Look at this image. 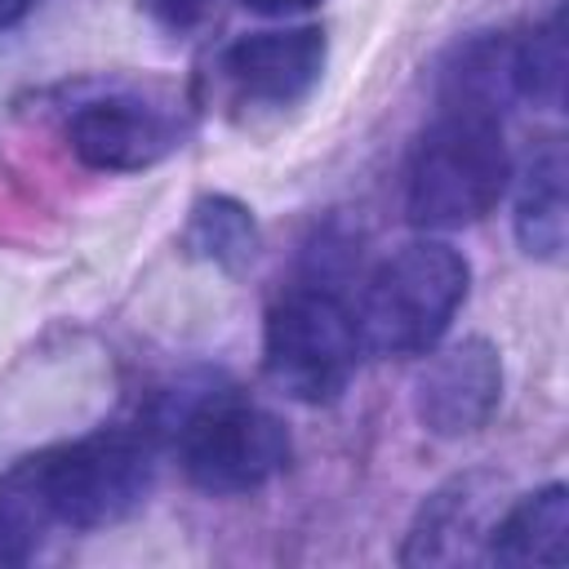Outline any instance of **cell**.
I'll list each match as a JSON object with an SVG mask.
<instances>
[{
  "mask_svg": "<svg viewBox=\"0 0 569 569\" xmlns=\"http://www.w3.org/2000/svg\"><path fill=\"white\" fill-rule=\"evenodd\" d=\"M511 178V156L502 142L498 111L485 107H445L440 120L418 138L405 209L409 222L427 231H453L485 218Z\"/></svg>",
  "mask_w": 569,
  "mask_h": 569,
  "instance_id": "obj_1",
  "label": "cell"
},
{
  "mask_svg": "<svg viewBox=\"0 0 569 569\" xmlns=\"http://www.w3.org/2000/svg\"><path fill=\"white\" fill-rule=\"evenodd\" d=\"M13 476L44 520L67 529H102L142 507L156 476V453L142 431L102 427L31 458Z\"/></svg>",
  "mask_w": 569,
  "mask_h": 569,
  "instance_id": "obj_2",
  "label": "cell"
},
{
  "mask_svg": "<svg viewBox=\"0 0 569 569\" xmlns=\"http://www.w3.org/2000/svg\"><path fill=\"white\" fill-rule=\"evenodd\" d=\"M471 284L467 258L445 240H413L396 249L369 280L356 333L373 356L431 351L453 325Z\"/></svg>",
  "mask_w": 569,
  "mask_h": 569,
  "instance_id": "obj_3",
  "label": "cell"
},
{
  "mask_svg": "<svg viewBox=\"0 0 569 569\" xmlns=\"http://www.w3.org/2000/svg\"><path fill=\"white\" fill-rule=\"evenodd\" d=\"M356 351H360L356 320L325 289L289 293L267 316V338H262L267 378L302 405L338 400L356 373Z\"/></svg>",
  "mask_w": 569,
  "mask_h": 569,
  "instance_id": "obj_4",
  "label": "cell"
},
{
  "mask_svg": "<svg viewBox=\"0 0 569 569\" xmlns=\"http://www.w3.org/2000/svg\"><path fill=\"white\" fill-rule=\"evenodd\" d=\"M182 467L204 493H249L284 471L289 431L249 400H204L182 418Z\"/></svg>",
  "mask_w": 569,
  "mask_h": 569,
  "instance_id": "obj_5",
  "label": "cell"
},
{
  "mask_svg": "<svg viewBox=\"0 0 569 569\" xmlns=\"http://www.w3.org/2000/svg\"><path fill=\"white\" fill-rule=\"evenodd\" d=\"M502 400V360L485 338H467L427 360L413 382V413L431 436L480 431Z\"/></svg>",
  "mask_w": 569,
  "mask_h": 569,
  "instance_id": "obj_6",
  "label": "cell"
},
{
  "mask_svg": "<svg viewBox=\"0 0 569 569\" xmlns=\"http://www.w3.org/2000/svg\"><path fill=\"white\" fill-rule=\"evenodd\" d=\"M71 151L102 173H133L169 151V124L138 98L84 102L67 124Z\"/></svg>",
  "mask_w": 569,
  "mask_h": 569,
  "instance_id": "obj_7",
  "label": "cell"
},
{
  "mask_svg": "<svg viewBox=\"0 0 569 569\" xmlns=\"http://www.w3.org/2000/svg\"><path fill=\"white\" fill-rule=\"evenodd\" d=\"M325 31L320 27H284V31H253V36H240L222 67L227 76L249 93V98H262V102H293L302 98L320 71H325Z\"/></svg>",
  "mask_w": 569,
  "mask_h": 569,
  "instance_id": "obj_8",
  "label": "cell"
},
{
  "mask_svg": "<svg viewBox=\"0 0 569 569\" xmlns=\"http://www.w3.org/2000/svg\"><path fill=\"white\" fill-rule=\"evenodd\" d=\"M485 560L507 569H560L569 560V489L542 485L507 507V516L485 533Z\"/></svg>",
  "mask_w": 569,
  "mask_h": 569,
  "instance_id": "obj_9",
  "label": "cell"
},
{
  "mask_svg": "<svg viewBox=\"0 0 569 569\" xmlns=\"http://www.w3.org/2000/svg\"><path fill=\"white\" fill-rule=\"evenodd\" d=\"M565 151L551 142L542 147L516 187V240L529 258L556 262L565 253Z\"/></svg>",
  "mask_w": 569,
  "mask_h": 569,
  "instance_id": "obj_10",
  "label": "cell"
},
{
  "mask_svg": "<svg viewBox=\"0 0 569 569\" xmlns=\"http://www.w3.org/2000/svg\"><path fill=\"white\" fill-rule=\"evenodd\" d=\"M187 249L204 262H218V267H240L253 258L258 249V231H253V218L240 200L231 196H204L196 209H191V222H187Z\"/></svg>",
  "mask_w": 569,
  "mask_h": 569,
  "instance_id": "obj_11",
  "label": "cell"
},
{
  "mask_svg": "<svg viewBox=\"0 0 569 569\" xmlns=\"http://www.w3.org/2000/svg\"><path fill=\"white\" fill-rule=\"evenodd\" d=\"M511 89L520 98H529L533 107L556 111L565 98V36H560V18H551L547 27L529 31L525 44L511 49Z\"/></svg>",
  "mask_w": 569,
  "mask_h": 569,
  "instance_id": "obj_12",
  "label": "cell"
},
{
  "mask_svg": "<svg viewBox=\"0 0 569 569\" xmlns=\"http://www.w3.org/2000/svg\"><path fill=\"white\" fill-rule=\"evenodd\" d=\"M476 525V493L467 480L440 489L436 498H427L413 533H409V547H405V565H427V560H445V542L453 538H467L462 529Z\"/></svg>",
  "mask_w": 569,
  "mask_h": 569,
  "instance_id": "obj_13",
  "label": "cell"
},
{
  "mask_svg": "<svg viewBox=\"0 0 569 569\" xmlns=\"http://www.w3.org/2000/svg\"><path fill=\"white\" fill-rule=\"evenodd\" d=\"M40 525H44L40 507L31 502L22 480L9 476L0 485V565H22L40 542Z\"/></svg>",
  "mask_w": 569,
  "mask_h": 569,
  "instance_id": "obj_14",
  "label": "cell"
},
{
  "mask_svg": "<svg viewBox=\"0 0 569 569\" xmlns=\"http://www.w3.org/2000/svg\"><path fill=\"white\" fill-rule=\"evenodd\" d=\"M151 9H156V18L169 22V27H196V22L213 9V0H151Z\"/></svg>",
  "mask_w": 569,
  "mask_h": 569,
  "instance_id": "obj_15",
  "label": "cell"
},
{
  "mask_svg": "<svg viewBox=\"0 0 569 569\" xmlns=\"http://www.w3.org/2000/svg\"><path fill=\"white\" fill-rule=\"evenodd\" d=\"M244 9H253V13H276V18H284V13H302V9H311V4H320V0H240Z\"/></svg>",
  "mask_w": 569,
  "mask_h": 569,
  "instance_id": "obj_16",
  "label": "cell"
},
{
  "mask_svg": "<svg viewBox=\"0 0 569 569\" xmlns=\"http://www.w3.org/2000/svg\"><path fill=\"white\" fill-rule=\"evenodd\" d=\"M31 4H36V0H0V27H13L18 18H27Z\"/></svg>",
  "mask_w": 569,
  "mask_h": 569,
  "instance_id": "obj_17",
  "label": "cell"
}]
</instances>
